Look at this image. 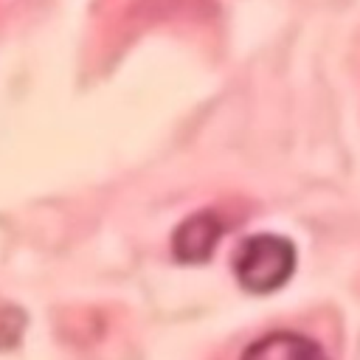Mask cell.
Here are the masks:
<instances>
[{
    "mask_svg": "<svg viewBox=\"0 0 360 360\" xmlns=\"http://www.w3.org/2000/svg\"><path fill=\"white\" fill-rule=\"evenodd\" d=\"M292 270H295V248L290 239L276 233L248 236L233 253L236 281L256 295L276 292L278 287H284Z\"/></svg>",
    "mask_w": 360,
    "mask_h": 360,
    "instance_id": "cell-1",
    "label": "cell"
},
{
    "mask_svg": "<svg viewBox=\"0 0 360 360\" xmlns=\"http://www.w3.org/2000/svg\"><path fill=\"white\" fill-rule=\"evenodd\" d=\"M242 360H329L326 352L295 332H270L259 340H253L245 352Z\"/></svg>",
    "mask_w": 360,
    "mask_h": 360,
    "instance_id": "cell-2",
    "label": "cell"
},
{
    "mask_svg": "<svg viewBox=\"0 0 360 360\" xmlns=\"http://www.w3.org/2000/svg\"><path fill=\"white\" fill-rule=\"evenodd\" d=\"M222 236V222L217 214H194L174 231V253L183 262H202L211 256L217 239Z\"/></svg>",
    "mask_w": 360,
    "mask_h": 360,
    "instance_id": "cell-3",
    "label": "cell"
}]
</instances>
